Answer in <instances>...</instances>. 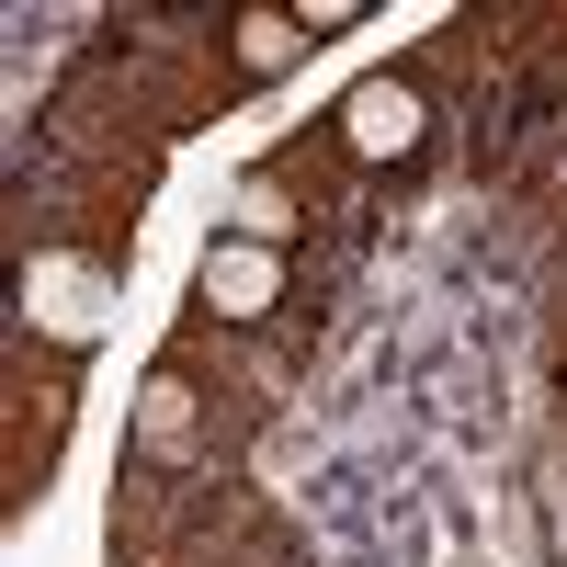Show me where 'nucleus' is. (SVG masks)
Instances as JSON below:
<instances>
[{
    "mask_svg": "<svg viewBox=\"0 0 567 567\" xmlns=\"http://www.w3.org/2000/svg\"><path fill=\"white\" fill-rule=\"evenodd\" d=\"M352 23H363V0H307V12H296L307 45H318V34H352Z\"/></svg>",
    "mask_w": 567,
    "mask_h": 567,
    "instance_id": "nucleus-4",
    "label": "nucleus"
},
{
    "mask_svg": "<svg viewBox=\"0 0 567 567\" xmlns=\"http://www.w3.org/2000/svg\"><path fill=\"white\" fill-rule=\"evenodd\" d=\"M296 45H307V34H296V12H250V23H239V58H250V69H284Z\"/></svg>",
    "mask_w": 567,
    "mask_h": 567,
    "instance_id": "nucleus-3",
    "label": "nucleus"
},
{
    "mask_svg": "<svg viewBox=\"0 0 567 567\" xmlns=\"http://www.w3.org/2000/svg\"><path fill=\"white\" fill-rule=\"evenodd\" d=\"M341 148L363 159V171H398V159H420V136H432V103H420V80H398V69H374V80H352L341 91Z\"/></svg>",
    "mask_w": 567,
    "mask_h": 567,
    "instance_id": "nucleus-1",
    "label": "nucleus"
},
{
    "mask_svg": "<svg viewBox=\"0 0 567 567\" xmlns=\"http://www.w3.org/2000/svg\"><path fill=\"white\" fill-rule=\"evenodd\" d=\"M272 296H284V250L272 239H216L205 250V307L216 318H261Z\"/></svg>",
    "mask_w": 567,
    "mask_h": 567,
    "instance_id": "nucleus-2",
    "label": "nucleus"
}]
</instances>
